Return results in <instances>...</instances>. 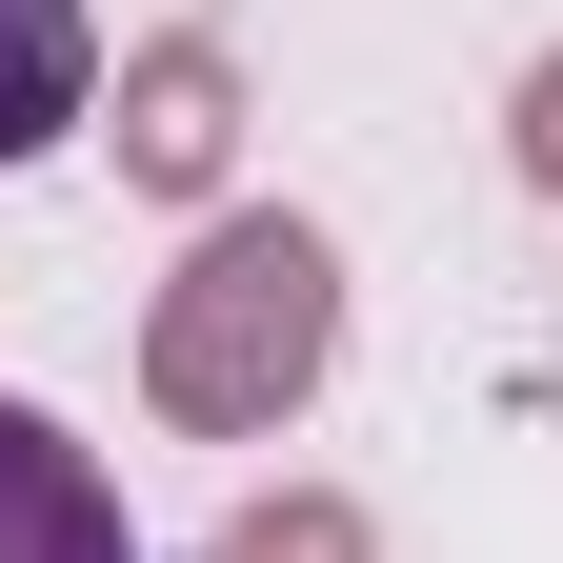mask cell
<instances>
[{"label": "cell", "instance_id": "obj_3", "mask_svg": "<svg viewBox=\"0 0 563 563\" xmlns=\"http://www.w3.org/2000/svg\"><path fill=\"white\" fill-rule=\"evenodd\" d=\"M0 563H141V543H121V483L60 443L21 383H0Z\"/></svg>", "mask_w": 563, "mask_h": 563}, {"label": "cell", "instance_id": "obj_6", "mask_svg": "<svg viewBox=\"0 0 563 563\" xmlns=\"http://www.w3.org/2000/svg\"><path fill=\"white\" fill-rule=\"evenodd\" d=\"M504 162H523V181H543V201H563V41H543V60H523V101H504Z\"/></svg>", "mask_w": 563, "mask_h": 563}, {"label": "cell", "instance_id": "obj_2", "mask_svg": "<svg viewBox=\"0 0 563 563\" xmlns=\"http://www.w3.org/2000/svg\"><path fill=\"white\" fill-rule=\"evenodd\" d=\"M222 162H242V60L201 41V21H162L121 60V181L141 201H222Z\"/></svg>", "mask_w": 563, "mask_h": 563}, {"label": "cell", "instance_id": "obj_5", "mask_svg": "<svg viewBox=\"0 0 563 563\" xmlns=\"http://www.w3.org/2000/svg\"><path fill=\"white\" fill-rule=\"evenodd\" d=\"M222 563H383V543H363V504L282 483V504H242V523H222Z\"/></svg>", "mask_w": 563, "mask_h": 563}, {"label": "cell", "instance_id": "obj_1", "mask_svg": "<svg viewBox=\"0 0 563 563\" xmlns=\"http://www.w3.org/2000/svg\"><path fill=\"white\" fill-rule=\"evenodd\" d=\"M342 363V242L242 201V222H201V262L162 282V322H141V402L181 422V443H282V422L322 402Z\"/></svg>", "mask_w": 563, "mask_h": 563}, {"label": "cell", "instance_id": "obj_4", "mask_svg": "<svg viewBox=\"0 0 563 563\" xmlns=\"http://www.w3.org/2000/svg\"><path fill=\"white\" fill-rule=\"evenodd\" d=\"M81 121H101V21L81 0H0V162H41Z\"/></svg>", "mask_w": 563, "mask_h": 563}]
</instances>
